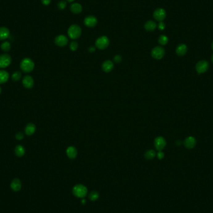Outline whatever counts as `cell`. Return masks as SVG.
Returning a JSON list of instances; mask_svg holds the SVG:
<instances>
[{
    "label": "cell",
    "mask_w": 213,
    "mask_h": 213,
    "mask_svg": "<svg viewBox=\"0 0 213 213\" xmlns=\"http://www.w3.org/2000/svg\"><path fill=\"white\" fill-rule=\"evenodd\" d=\"M184 144L186 148L188 149L193 148L196 145V140L193 137H191V136L188 137L185 139L184 141Z\"/></svg>",
    "instance_id": "13"
},
{
    "label": "cell",
    "mask_w": 213,
    "mask_h": 213,
    "mask_svg": "<svg viewBox=\"0 0 213 213\" xmlns=\"http://www.w3.org/2000/svg\"><path fill=\"white\" fill-rule=\"evenodd\" d=\"M96 51V48L94 46H91L88 48V51L90 52H94Z\"/></svg>",
    "instance_id": "36"
},
{
    "label": "cell",
    "mask_w": 213,
    "mask_h": 213,
    "mask_svg": "<svg viewBox=\"0 0 213 213\" xmlns=\"http://www.w3.org/2000/svg\"><path fill=\"white\" fill-rule=\"evenodd\" d=\"M113 66H114L113 63L111 61V60H105V61H104V63L102 64V69L104 72H110L113 70Z\"/></svg>",
    "instance_id": "16"
},
{
    "label": "cell",
    "mask_w": 213,
    "mask_h": 213,
    "mask_svg": "<svg viewBox=\"0 0 213 213\" xmlns=\"http://www.w3.org/2000/svg\"><path fill=\"white\" fill-rule=\"evenodd\" d=\"M68 157L71 159H74L77 155V150L74 146H69L66 150Z\"/></svg>",
    "instance_id": "17"
},
{
    "label": "cell",
    "mask_w": 213,
    "mask_h": 213,
    "mask_svg": "<svg viewBox=\"0 0 213 213\" xmlns=\"http://www.w3.org/2000/svg\"><path fill=\"white\" fill-rule=\"evenodd\" d=\"M66 2H64V1H61V2H60L58 5H57V7L59 10H63L64 9L66 8Z\"/></svg>",
    "instance_id": "30"
},
{
    "label": "cell",
    "mask_w": 213,
    "mask_h": 213,
    "mask_svg": "<svg viewBox=\"0 0 213 213\" xmlns=\"http://www.w3.org/2000/svg\"><path fill=\"white\" fill-rule=\"evenodd\" d=\"M73 194L77 198H84L86 196L87 194V189L83 185H76L72 190Z\"/></svg>",
    "instance_id": "3"
},
{
    "label": "cell",
    "mask_w": 213,
    "mask_h": 213,
    "mask_svg": "<svg viewBox=\"0 0 213 213\" xmlns=\"http://www.w3.org/2000/svg\"><path fill=\"white\" fill-rule=\"evenodd\" d=\"M54 43L59 47H64L68 43V39L64 35H59L55 38Z\"/></svg>",
    "instance_id": "10"
},
{
    "label": "cell",
    "mask_w": 213,
    "mask_h": 213,
    "mask_svg": "<svg viewBox=\"0 0 213 213\" xmlns=\"http://www.w3.org/2000/svg\"><path fill=\"white\" fill-rule=\"evenodd\" d=\"M157 157H158V159H160V160L163 159L164 158V157H165V155L163 154V152H162V151H158V153L157 154Z\"/></svg>",
    "instance_id": "34"
},
{
    "label": "cell",
    "mask_w": 213,
    "mask_h": 213,
    "mask_svg": "<svg viewBox=\"0 0 213 213\" xmlns=\"http://www.w3.org/2000/svg\"><path fill=\"white\" fill-rule=\"evenodd\" d=\"M157 27V24L154 21H148L145 24V29L148 31H154Z\"/></svg>",
    "instance_id": "20"
},
{
    "label": "cell",
    "mask_w": 213,
    "mask_h": 213,
    "mask_svg": "<svg viewBox=\"0 0 213 213\" xmlns=\"http://www.w3.org/2000/svg\"><path fill=\"white\" fill-rule=\"evenodd\" d=\"M165 54V51L161 46H157L151 51V56L156 59H162Z\"/></svg>",
    "instance_id": "6"
},
{
    "label": "cell",
    "mask_w": 213,
    "mask_h": 213,
    "mask_svg": "<svg viewBox=\"0 0 213 213\" xmlns=\"http://www.w3.org/2000/svg\"><path fill=\"white\" fill-rule=\"evenodd\" d=\"M68 33L71 39H76L80 36L82 34V29L79 26L73 24L69 27Z\"/></svg>",
    "instance_id": "2"
},
{
    "label": "cell",
    "mask_w": 213,
    "mask_h": 213,
    "mask_svg": "<svg viewBox=\"0 0 213 213\" xmlns=\"http://www.w3.org/2000/svg\"><path fill=\"white\" fill-rule=\"evenodd\" d=\"M41 2L44 5L47 6L51 3V0H41Z\"/></svg>",
    "instance_id": "35"
},
{
    "label": "cell",
    "mask_w": 213,
    "mask_h": 213,
    "mask_svg": "<svg viewBox=\"0 0 213 213\" xmlns=\"http://www.w3.org/2000/svg\"><path fill=\"white\" fill-rule=\"evenodd\" d=\"M211 60H212V63H213V54H212V56H211Z\"/></svg>",
    "instance_id": "38"
},
{
    "label": "cell",
    "mask_w": 213,
    "mask_h": 213,
    "mask_svg": "<svg viewBox=\"0 0 213 213\" xmlns=\"http://www.w3.org/2000/svg\"><path fill=\"white\" fill-rule=\"evenodd\" d=\"M15 138H16V140H21L24 138V134L23 133L21 132H18L16 134V136H15Z\"/></svg>",
    "instance_id": "31"
},
{
    "label": "cell",
    "mask_w": 213,
    "mask_h": 213,
    "mask_svg": "<svg viewBox=\"0 0 213 213\" xmlns=\"http://www.w3.org/2000/svg\"><path fill=\"white\" fill-rule=\"evenodd\" d=\"M188 51V47L185 44H179L176 49V53L179 56L185 55Z\"/></svg>",
    "instance_id": "14"
},
{
    "label": "cell",
    "mask_w": 213,
    "mask_h": 213,
    "mask_svg": "<svg viewBox=\"0 0 213 213\" xmlns=\"http://www.w3.org/2000/svg\"><path fill=\"white\" fill-rule=\"evenodd\" d=\"M158 43L161 45L165 46V45L167 44V43H168V38L166 36L162 35L158 38Z\"/></svg>",
    "instance_id": "27"
},
{
    "label": "cell",
    "mask_w": 213,
    "mask_h": 213,
    "mask_svg": "<svg viewBox=\"0 0 213 213\" xmlns=\"http://www.w3.org/2000/svg\"><path fill=\"white\" fill-rule=\"evenodd\" d=\"M78 48V43L76 41H72L70 44V49L72 51H75Z\"/></svg>",
    "instance_id": "29"
},
{
    "label": "cell",
    "mask_w": 213,
    "mask_h": 213,
    "mask_svg": "<svg viewBox=\"0 0 213 213\" xmlns=\"http://www.w3.org/2000/svg\"><path fill=\"white\" fill-rule=\"evenodd\" d=\"M12 61L11 57L8 54L0 55V68H6L8 67Z\"/></svg>",
    "instance_id": "5"
},
{
    "label": "cell",
    "mask_w": 213,
    "mask_h": 213,
    "mask_svg": "<svg viewBox=\"0 0 213 213\" xmlns=\"http://www.w3.org/2000/svg\"><path fill=\"white\" fill-rule=\"evenodd\" d=\"M35 66L33 60L28 57L23 59L20 63V68L25 73L32 72L35 69Z\"/></svg>",
    "instance_id": "1"
},
{
    "label": "cell",
    "mask_w": 213,
    "mask_h": 213,
    "mask_svg": "<svg viewBox=\"0 0 213 213\" xmlns=\"http://www.w3.org/2000/svg\"><path fill=\"white\" fill-rule=\"evenodd\" d=\"M21 78V73L19 71L14 72L11 76V79L14 82H18Z\"/></svg>",
    "instance_id": "28"
},
{
    "label": "cell",
    "mask_w": 213,
    "mask_h": 213,
    "mask_svg": "<svg viewBox=\"0 0 213 213\" xmlns=\"http://www.w3.org/2000/svg\"><path fill=\"white\" fill-rule=\"evenodd\" d=\"M113 60L116 63H120L121 60H122V57H121V56L120 55H117L114 57Z\"/></svg>",
    "instance_id": "32"
},
{
    "label": "cell",
    "mask_w": 213,
    "mask_h": 213,
    "mask_svg": "<svg viewBox=\"0 0 213 213\" xmlns=\"http://www.w3.org/2000/svg\"><path fill=\"white\" fill-rule=\"evenodd\" d=\"M84 24L89 27H95L97 24V19L94 16H88L85 18Z\"/></svg>",
    "instance_id": "11"
},
{
    "label": "cell",
    "mask_w": 213,
    "mask_h": 213,
    "mask_svg": "<svg viewBox=\"0 0 213 213\" xmlns=\"http://www.w3.org/2000/svg\"><path fill=\"white\" fill-rule=\"evenodd\" d=\"M155 156H156V152L153 150H148L145 154V158L147 160L153 159L155 157Z\"/></svg>",
    "instance_id": "24"
},
{
    "label": "cell",
    "mask_w": 213,
    "mask_h": 213,
    "mask_svg": "<svg viewBox=\"0 0 213 213\" xmlns=\"http://www.w3.org/2000/svg\"><path fill=\"white\" fill-rule=\"evenodd\" d=\"M1 48L4 52H8L11 49V44L8 41L3 42L1 45Z\"/></svg>",
    "instance_id": "25"
},
{
    "label": "cell",
    "mask_w": 213,
    "mask_h": 213,
    "mask_svg": "<svg viewBox=\"0 0 213 213\" xmlns=\"http://www.w3.org/2000/svg\"><path fill=\"white\" fill-rule=\"evenodd\" d=\"M166 26H165V24L162 21V22H160V23L158 24V27L160 30H161V31H162V30H164Z\"/></svg>",
    "instance_id": "33"
},
{
    "label": "cell",
    "mask_w": 213,
    "mask_h": 213,
    "mask_svg": "<svg viewBox=\"0 0 213 213\" xmlns=\"http://www.w3.org/2000/svg\"><path fill=\"white\" fill-rule=\"evenodd\" d=\"M166 145V140L163 137H158L155 140V146L158 151H162Z\"/></svg>",
    "instance_id": "9"
},
{
    "label": "cell",
    "mask_w": 213,
    "mask_h": 213,
    "mask_svg": "<svg viewBox=\"0 0 213 213\" xmlns=\"http://www.w3.org/2000/svg\"><path fill=\"white\" fill-rule=\"evenodd\" d=\"M211 47H212V49L213 50V41L212 43V44H211Z\"/></svg>",
    "instance_id": "39"
},
{
    "label": "cell",
    "mask_w": 213,
    "mask_h": 213,
    "mask_svg": "<svg viewBox=\"0 0 213 213\" xmlns=\"http://www.w3.org/2000/svg\"><path fill=\"white\" fill-rule=\"evenodd\" d=\"M10 29L6 27H0V41H3L10 37Z\"/></svg>",
    "instance_id": "15"
},
{
    "label": "cell",
    "mask_w": 213,
    "mask_h": 213,
    "mask_svg": "<svg viewBox=\"0 0 213 213\" xmlns=\"http://www.w3.org/2000/svg\"><path fill=\"white\" fill-rule=\"evenodd\" d=\"M166 16V11L163 8H158L154 13V18L158 21H163Z\"/></svg>",
    "instance_id": "8"
},
{
    "label": "cell",
    "mask_w": 213,
    "mask_h": 213,
    "mask_svg": "<svg viewBox=\"0 0 213 213\" xmlns=\"http://www.w3.org/2000/svg\"><path fill=\"white\" fill-rule=\"evenodd\" d=\"M10 77V75L8 72L3 70H0V84L6 83Z\"/></svg>",
    "instance_id": "21"
},
{
    "label": "cell",
    "mask_w": 213,
    "mask_h": 213,
    "mask_svg": "<svg viewBox=\"0 0 213 213\" xmlns=\"http://www.w3.org/2000/svg\"><path fill=\"white\" fill-rule=\"evenodd\" d=\"M67 1H68V2H73L74 1V0H67Z\"/></svg>",
    "instance_id": "37"
},
{
    "label": "cell",
    "mask_w": 213,
    "mask_h": 213,
    "mask_svg": "<svg viewBox=\"0 0 213 213\" xmlns=\"http://www.w3.org/2000/svg\"><path fill=\"white\" fill-rule=\"evenodd\" d=\"M110 44L109 38L107 36H101L96 41V46L99 49H106Z\"/></svg>",
    "instance_id": "4"
},
{
    "label": "cell",
    "mask_w": 213,
    "mask_h": 213,
    "mask_svg": "<svg viewBox=\"0 0 213 213\" xmlns=\"http://www.w3.org/2000/svg\"><path fill=\"white\" fill-rule=\"evenodd\" d=\"M23 84L26 88H31L34 86V79L30 76H26L23 79Z\"/></svg>",
    "instance_id": "12"
},
{
    "label": "cell",
    "mask_w": 213,
    "mask_h": 213,
    "mask_svg": "<svg viewBox=\"0 0 213 213\" xmlns=\"http://www.w3.org/2000/svg\"><path fill=\"white\" fill-rule=\"evenodd\" d=\"M24 132L28 136L33 135L36 132V125L32 123L28 124L24 129Z\"/></svg>",
    "instance_id": "18"
},
{
    "label": "cell",
    "mask_w": 213,
    "mask_h": 213,
    "mask_svg": "<svg viewBox=\"0 0 213 213\" xmlns=\"http://www.w3.org/2000/svg\"><path fill=\"white\" fill-rule=\"evenodd\" d=\"M209 68V63L207 60H202L198 62L196 65V70L198 74L206 72Z\"/></svg>",
    "instance_id": "7"
},
{
    "label": "cell",
    "mask_w": 213,
    "mask_h": 213,
    "mask_svg": "<svg viewBox=\"0 0 213 213\" xmlns=\"http://www.w3.org/2000/svg\"><path fill=\"white\" fill-rule=\"evenodd\" d=\"M15 155L18 157H22L25 154V148L21 145H18L14 149Z\"/></svg>",
    "instance_id": "22"
},
{
    "label": "cell",
    "mask_w": 213,
    "mask_h": 213,
    "mask_svg": "<svg viewBox=\"0 0 213 213\" xmlns=\"http://www.w3.org/2000/svg\"><path fill=\"white\" fill-rule=\"evenodd\" d=\"M88 198L90 199V201H96L99 199V194L98 192L97 191H92V192H91L88 196Z\"/></svg>",
    "instance_id": "26"
},
{
    "label": "cell",
    "mask_w": 213,
    "mask_h": 213,
    "mask_svg": "<svg viewBox=\"0 0 213 213\" xmlns=\"http://www.w3.org/2000/svg\"><path fill=\"white\" fill-rule=\"evenodd\" d=\"M71 11L74 14H79L82 11V6L79 3H74L71 5Z\"/></svg>",
    "instance_id": "23"
},
{
    "label": "cell",
    "mask_w": 213,
    "mask_h": 213,
    "mask_svg": "<svg viewBox=\"0 0 213 213\" xmlns=\"http://www.w3.org/2000/svg\"><path fill=\"white\" fill-rule=\"evenodd\" d=\"M11 188L14 191H19L21 190V181L19 179H18V178L14 179L12 181L11 183Z\"/></svg>",
    "instance_id": "19"
},
{
    "label": "cell",
    "mask_w": 213,
    "mask_h": 213,
    "mask_svg": "<svg viewBox=\"0 0 213 213\" xmlns=\"http://www.w3.org/2000/svg\"><path fill=\"white\" fill-rule=\"evenodd\" d=\"M2 88H1V87H0V94H1L2 93Z\"/></svg>",
    "instance_id": "40"
}]
</instances>
